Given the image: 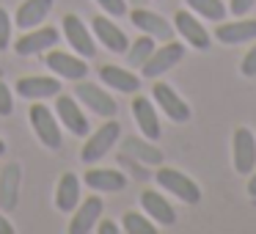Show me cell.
Returning a JSON list of instances; mask_svg holds the SVG:
<instances>
[{"instance_id":"obj_6","label":"cell","mask_w":256,"mask_h":234,"mask_svg":"<svg viewBox=\"0 0 256 234\" xmlns=\"http://www.w3.org/2000/svg\"><path fill=\"white\" fill-rule=\"evenodd\" d=\"M152 94H154V102L160 105V110L166 113L171 122H176V124L190 122L193 110H190V105L176 94V88H171L168 83H154L152 86Z\"/></svg>"},{"instance_id":"obj_3","label":"cell","mask_w":256,"mask_h":234,"mask_svg":"<svg viewBox=\"0 0 256 234\" xmlns=\"http://www.w3.org/2000/svg\"><path fill=\"white\" fill-rule=\"evenodd\" d=\"M30 127H34L36 138L42 140V146H47V149H61L64 132H61V127H58V118H56V113H52L50 108H44L42 102H36V105L30 108Z\"/></svg>"},{"instance_id":"obj_18","label":"cell","mask_w":256,"mask_h":234,"mask_svg":"<svg viewBox=\"0 0 256 234\" xmlns=\"http://www.w3.org/2000/svg\"><path fill=\"white\" fill-rule=\"evenodd\" d=\"M174 22H176V30L184 36V42H188V44H193L196 50H201V52L210 50V34H206V28L190 12H176Z\"/></svg>"},{"instance_id":"obj_12","label":"cell","mask_w":256,"mask_h":234,"mask_svg":"<svg viewBox=\"0 0 256 234\" xmlns=\"http://www.w3.org/2000/svg\"><path fill=\"white\" fill-rule=\"evenodd\" d=\"M52 44H58V30L44 25V28H30L28 34H22L14 50H17V56H39V52L50 50Z\"/></svg>"},{"instance_id":"obj_25","label":"cell","mask_w":256,"mask_h":234,"mask_svg":"<svg viewBox=\"0 0 256 234\" xmlns=\"http://www.w3.org/2000/svg\"><path fill=\"white\" fill-rule=\"evenodd\" d=\"M80 204V182L78 174H64L56 188V206L61 212H72Z\"/></svg>"},{"instance_id":"obj_1","label":"cell","mask_w":256,"mask_h":234,"mask_svg":"<svg viewBox=\"0 0 256 234\" xmlns=\"http://www.w3.org/2000/svg\"><path fill=\"white\" fill-rule=\"evenodd\" d=\"M118 138H122V124L110 118V122H105L96 132L88 135V140H86L83 149H80V160H83L86 166H94L96 160L110 154V149L118 144Z\"/></svg>"},{"instance_id":"obj_21","label":"cell","mask_w":256,"mask_h":234,"mask_svg":"<svg viewBox=\"0 0 256 234\" xmlns=\"http://www.w3.org/2000/svg\"><path fill=\"white\" fill-rule=\"evenodd\" d=\"M132 116H135V122H138V130L144 132V138L157 140V138L162 135L160 118H157V113H154L152 100H146V96H135V102H132Z\"/></svg>"},{"instance_id":"obj_27","label":"cell","mask_w":256,"mask_h":234,"mask_svg":"<svg viewBox=\"0 0 256 234\" xmlns=\"http://www.w3.org/2000/svg\"><path fill=\"white\" fill-rule=\"evenodd\" d=\"M122 228L127 234H157V226L152 223V218L140 215V212H124Z\"/></svg>"},{"instance_id":"obj_28","label":"cell","mask_w":256,"mask_h":234,"mask_svg":"<svg viewBox=\"0 0 256 234\" xmlns=\"http://www.w3.org/2000/svg\"><path fill=\"white\" fill-rule=\"evenodd\" d=\"M188 6L198 17H206L212 22H223V17H226V6H223L220 0H188Z\"/></svg>"},{"instance_id":"obj_35","label":"cell","mask_w":256,"mask_h":234,"mask_svg":"<svg viewBox=\"0 0 256 234\" xmlns=\"http://www.w3.org/2000/svg\"><path fill=\"white\" fill-rule=\"evenodd\" d=\"M0 234H14V226H12V223H8L3 215H0Z\"/></svg>"},{"instance_id":"obj_26","label":"cell","mask_w":256,"mask_h":234,"mask_svg":"<svg viewBox=\"0 0 256 234\" xmlns=\"http://www.w3.org/2000/svg\"><path fill=\"white\" fill-rule=\"evenodd\" d=\"M152 52H154V39L149 34H144L140 39L132 42V47H127V64L130 66H144Z\"/></svg>"},{"instance_id":"obj_5","label":"cell","mask_w":256,"mask_h":234,"mask_svg":"<svg viewBox=\"0 0 256 234\" xmlns=\"http://www.w3.org/2000/svg\"><path fill=\"white\" fill-rule=\"evenodd\" d=\"M74 96H78L80 105L88 108V110L96 113V116H102V118H113V116H116V100H113L105 88H100V86L83 83V80H80L78 88H74Z\"/></svg>"},{"instance_id":"obj_38","label":"cell","mask_w":256,"mask_h":234,"mask_svg":"<svg viewBox=\"0 0 256 234\" xmlns=\"http://www.w3.org/2000/svg\"><path fill=\"white\" fill-rule=\"evenodd\" d=\"M132 3H144V0H132Z\"/></svg>"},{"instance_id":"obj_10","label":"cell","mask_w":256,"mask_h":234,"mask_svg":"<svg viewBox=\"0 0 256 234\" xmlns=\"http://www.w3.org/2000/svg\"><path fill=\"white\" fill-rule=\"evenodd\" d=\"M44 66H50L52 74L64 80H83L88 74V66H86L83 58L78 56H69V52H61V50H50L44 58Z\"/></svg>"},{"instance_id":"obj_31","label":"cell","mask_w":256,"mask_h":234,"mask_svg":"<svg viewBox=\"0 0 256 234\" xmlns=\"http://www.w3.org/2000/svg\"><path fill=\"white\" fill-rule=\"evenodd\" d=\"M102 6V12L110 14V17H124L127 14V0H96Z\"/></svg>"},{"instance_id":"obj_11","label":"cell","mask_w":256,"mask_h":234,"mask_svg":"<svg viewBox=\"0 0 256 234\" xmlns=\"http://www.w3.org/2000/svg\"><path fill=\"white\" fill-rule=\"evenodd\" d=\"M20 184H22V168L20 162H6L0 168V210L12 212L20 201Z\"/></svg>"},{"instance_id":"obj_30","label":"cell","mask_w":256,"mask_h":234,"mask_svg":"<svg viewBox=\"0 0 256 234\" xmlns=\"http://www.w3.org/2000/svg\"><path fill=\"white\" fill-rule=\"evenodd\" d=\"M12 113H14V96L8 91V86L3 83V78H0V116H12Z\"/></svg>"},{"instance_id":"obj_2","label":"cell","mask_w":256,"mask_h":234,"mask_svg":"<svg viewBox=\"0 0 256 234\" xmlns=\"http://www.w3.org/2000/svg\"><path fill=\"white\" fill-rule=\"evenodd\" d=\"M154 179H157V184H160L162 190H168V193L176 196L179 201H184V204H198V201H201V188L188 176V174L176 171V168L157 166Z\"/></svg>"},{"instance_id":"obj_37","label":"cell","mask_w":256,"mask_h":234,"mask_svg":"<svg viewBox=\"0 0 256 234\" xmlns=\"http://www.w3.org/2000/svg\"><path fill=\"white\" fill-rule=\"evenodd\" d=\"M3 152H6V144H3V140H0V154H3Z\"/></svg>"},{"instance_id":"obj_7","label":"cell","mask_w":256,"mask_h":234,"mask_svg":"<svg viewBox=\"0 0 256 234\" xmlns=\"http://www.w3.org/2000/svg\"><path fill=\"white\" fill-rule=\"evenodd\" d=\"M232 154H234V171L240 176L254 171L256 166V140L254 132L248 127H237L234 130V138H232Z\"/></svg>"},{"instance_id":"obj_34","label":"cell","mask_w":256,"mask_h":234,"mask_svg":"<svg viewBox=\"0 0 256 234\" xmlns=\"http://www.w3.org/2000/svg\"><path fill=\"white\" fill-rule=\"evenodd\" d=\"M96 232H100V234H116V232H118V226H116L113 220H102L100 226H96Z\"/></svg>"},{"instance_id":"obj_22","label":"cell","mask_w":256,"mask_h":234,"mask_svg":"<svg viewBox=\"0 0 256 234\" xmlns=\"http://www.w3.org/2000/svg\"><path fill=\"white\" fill-rule=\"evenodd\" d=\"M100 80L108 88H116V91H122V94H132V91L140 88L138 74H132L124 66H113V64H105V66L100 69Z\"/></svg>"},{"instance_id":"obj_15","label":"cell","mask_w":256,"mask_h":234,"mask_svg":"<svg viewBox=\"0 0 256 234\" xmlns=\"http://www.w3.org/2000/svg\"><path fill=\"white\" fill-rule=\"evenodd\" d=\"M56 0H22V6L17 8V17H14V25L20 30H30L39 28L47 20V14L52 12Z\"/></svg>"},{"instance_id":"obj_32","label":"cell","mask_w":256,"mask_h":234,"mask_svg":"<svg viewBox=\"0 0 256 234\" xmlns=\"http://www.w3.org/2000/svg\"><path fill=\"white\" fill-rule=\"evenodd\" d=\"M240 72L245 74V78H256V44L248 50V56L242 58V64H240Z\"/></svg>"},{"instance_id":"obj_19","label":"cell","mask_w":256,"mask_h":234,"mask_svg":"<svg viewBox=\"0 0 256 234\" xmlns=\"http://www.w3.org/2000/svg\"><path fill=\"white\" fill-rule=\"evenodd\" d=\"M91 28H94L96 39H100L110 52H127V47H130L127 34H124L118 25H113L108 17H94L91 20Z\"/></svg>"},{"instance_id":"obj_20","label":"cell","mask_w":256,"mask_h":234,"mask_svg":"<svg viewBox=\"0 0 256 234\" xmlns=\"http://www.w3.org/2000/svg\"><path fill=\"white\" fill-rule=\"evenodd\" d=\"M83 179L91 190H100V193H118L127 188V176L113 168H88Z\"/></svg>"},{"instance_id":"obj_24","label":"cell","mask_w":256,"mask_h":234,"mask_svg":"<svg viewBox=\"0 0 256 234\" xmlns=\"http://www.w3.org/2000/svg\"><path fill=\"white\" fill-rule=\"evenodd\" d=\"M215 36L223 44H242L256 39V20H240V22H218Z\"/></svg>"},{"instance_id":"obj_4","label":"cell","mask_w":256,"mask_h":234,"mask_svg":"<svg viewBox=\"0 0 256 234\" xmlns=\"http://www.w3.org/2000/svg\"><path fill=\"white\" fill-rule=\"evenodd\" d=\"M184 56V44H176V42H168V44L157 47L154 52H152L149 58H146V64L140 66V74H144L146 80H154L160 78V74H166L168 69H174L179 61H182Z\"/></svg>"},{"instance_id":"obj_13","label":"cell","mask_w":256,"mask_h":234,"mask_svg":"<svg viewBox=\"0 0 256 234\" xmlns=\"http://www.w3.org/2000/svg\"><path fill=\"white\" fill-rule=\"evenodd\" d=\"M130 20H132L135 28H140L144 34H149L152 39L171 42V36H174V25L168 22L166 17H160V14L149 12V8H135V12L130 14Z\"/></svg>"},{"instance_id":"obj_17","label":"cell","mask_w":256,"mask_h":234,"mask_svg":"<svg viewBox=\"0 0 256 234\" xmlns=\"http://www.w3.org/2000/svg\"><path fill=\"white\" fill-rule=\"evenodd\" d=\"M140 206H144V212L152 218V220H157L160 226H174L176 223V210H174V204L168 198H162L160 193H154V190H144L140 193Z\"/></svg>"},{"instance_id":"obj_9","label":"cell","mask_w":256,"mask_h":234,"mask_svg":"<svg viewBox=\"0 0 256 234\" xmlns=\"http://www.w3.org/2000/svg\"><path fill=\"white\" fill-rule=\"evenodd\" d=\"M56 113L61 118V124L66 127V132L78 135V138L88 135V118H86V113H83L78 100H72L66 94H56Z\"/></svg>"},{"instance_id":"obj_36","label":"cell","mask_w":256,"mask_h":234,"mask_svg":"<svg viewBox=\"0 0 256 234\" xmlns=\"http://www.w3.org/2000/svg\"><path fill=\"white\" fill-rule=\"evenodd\" d=\"M248 193H250V196H254V198H256V174H254V176L248 179Z\"/></svg>"},{"instance_id":"obj_29","label":"cell","mask_w":256,"mask_h":234,"mask_svg":"<svg viewBox=\"0 0 256 234\" xmlns=\"http://www.w3.org/2000/svg\"><path fill=\"white\" fill-rule=\"evenodd\" d=\"M12 44V17L3 6H0V52Z\"/></svg>"},{"instance_id":"obj_14","label":"cell","mask_w":256,"mask_h":234,"mask_svg":"<svg viewBox=\"0 0 256 234\" xmlns=\"http://www.w3.org/2000/svg\"><path fill=\"white\" fill-rule=\"evenodd\" d=\"M17 94L25 100H47V96L61 94V80L58 78H42V74H30V78L17 80Z\"/></svg>"},{"instance_id":"obj_8","label":"cell","mask_w":256,"mask_h":234,"mask_svg":"<svg viewBox=\"0 0 256 234\" xmlns=\"http://www.w3.org/2000/svg\"><path fill=\"white\" fill-rule=\"evenodd\" d=\"M64 36H66V44H72V50L78 52L80 58H94L96 44L91 39L86 22L78 17V14H64Z\"/></svg>"},{"instance_id":"obj_16","label":"cell","mask_w":256,"mask_h":234,"mask_svg":"<svg viewBox=\"0 0 256 234\" xmlns=\"http://www.w3.org/2000/svg\"><path fill=\"white\" fill-rule=\"evenodd\" d=\"M100 215H102V198L88 196L80 206H74V215L69 220V234H88L96 226Z\"/></svg>"},{"instance_id":"obj_33","label":"cell","mask_w":256,"mask_h":234,"mask_svg":"<svg viewBox=\"0 0 256 234\" xmlns=\"http://www.w3.org/2000/svg\"><path fill=\"white\" fill-rule=\"evenodd\" d=\"M256 0H232V6H228V12L234 14V17H242V14H248L250 8H254Z\"/></svg>"},{"instance_id":"obj_23","label":"cell","mask_w":256,"mask_h":234,"mask_svg":"<svg viewBox=\"0 0 256 234\" xmlns=\"http://www.w3.org/2000/svg\"><path fill=\"white\" fill-rule=\"evenodd\" d=\"M122 154L132 157V160L144 162V166H160L162 162V152L157 146L149 144V138H135V135H127L122 138Z\"/></svg>"}]
</instances>
